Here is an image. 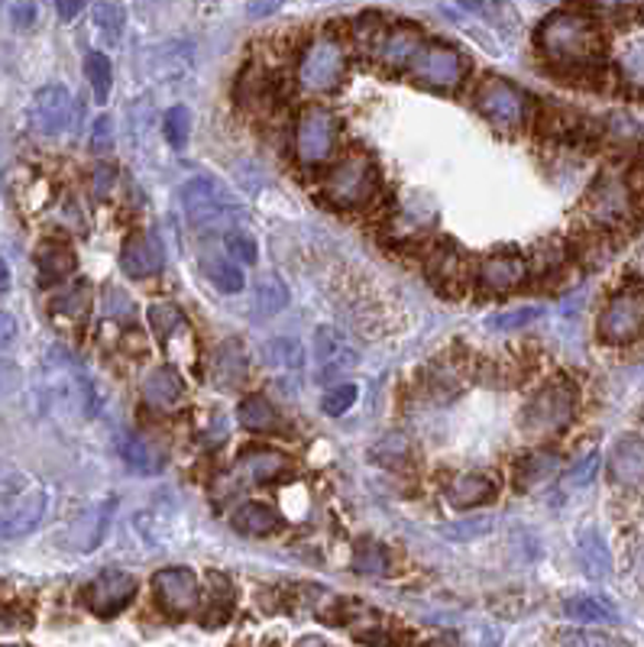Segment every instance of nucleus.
I'll list each match as a JSON object with an SVG mask.
<instances>
[{
    "label": "nucleus",
    "instance_id": "1",
    "mask_svg": "<svg viewBox=\"0 0 644 647\" xmlns=\"http://www.w3.org/2000/svg\"><path fill=\"white\" fill-rule=\"evenodd\" d=\"M538 50L545 52L554 65L564 68H593L602 58V30L590 13L560 7L547 13L535 33Z\"/></svg>",
    "mask_w": 644,
    "mask_h": 647
},
{
    "label": "nucleus",
    "instance_id": "2",
    "mask_svg": "<svg viewBox=\"0 0 644 647\" xmlns=\"http://www.w3.org/2000/svg\"><path fill=\"white\" fill-rule=\"evenodd\" d=\"M353 36H356V46L363 55L376 58L386 68H408L425 46L421 33L415 26L393 23L379 13H363L353 23Z\"/></svg>",
    "mask_w": 644,
    "mask_h": 647
},
{
    "label": "nucleus",
    "instance_id": "3",
    "mask_svg": "<svg viewBox=\"0 0 644 647\" xmlns=\"http://www.w3.org/2000/svg\"><path fill=\"white\" fill-rule=\"evenodd\" d=\"M344 72H347V50L334 33L314 36L298 55L296 75L304 91H314V95L334 91L344 82Z\"/></svg>",
    "mask_w": 644,
    "mask_h": 647
},
{
    "label": "nucleus",
    "instance_id": "4",
    "mask_svg": "<svg viewBox=\"0 0 644 647\" xmlns=\"http://www.w3.org/2000/svg\"><path fill=\"white\" fill-rule=\"evenodd\" d=\"M379 192V172L366 152L344 155L324 179V198L334 207H363Z\"/></svg>",
    "mask_w": 644,
    "mask_h": 647
},
{
    "label": "nucleus",
    "instance_id": "5",
    "mask_svg": "<svg viewBox=\"0 0 644 647\" xmlns=\"http://www.w3.org/2000/svg\"><path fill=\"white\" fill-rule=\"evenodd\" d=\"M577 414V389L570 382H547L545 389H538L528 405L522 408V428L532 438H550L560 434Z\"/></svg>",
    "mask_w": 644,
    "mask_h": 647
},
{
    "label": "nucleus",
    "instance_id": "6",
    "mask_svg": "<svg viewBox=\"0 0 644 647\" xmlns=\"http://www.w3.org/2000/svg\"><path fill=\"white\" fill-rule=\"evenodd\" d=\"M182 207L189 224L201 234L224 230L237 220V204L214 179H192L182 188Z\"/></svg>",
    "mask_w": 644,
    "mask_h": 647
},
{
    "label": "nucleus",
    "instance_id": "7",
    "mask_svg": "<svg viewBox=\"0 0 644 647\" xmlns=\"http://www.w3.org/2000/svg\"><path fill=\"white\" fill-rule=\"evenodd\" d=\"M334 150H337V117L321 104L304 107L296 120L298 162L304 169H318L334 155Z\"/></svg>",
    "mask_w": 644,
    "mask_h": 647
},
{
    "label": "nucleus",
    "instance_id": "8",
    "mask_svg": "<svg viewBox=\"0 0 644 647\" xmlns=\"http://www.w3.org/2000/svg\"><path fill=\"white\" fill-rule=\"evenodd\" d=\"M599 341L612 347H625L644 334V289H622L605 301L599 314Z\"/></svg>",
    "mask_w": 644,
    "mask_h": 647
},
{
    "label": "nucleus",
    "instance_id": "9",
    "mask_svg": "<svg viewBox=\"0 0 644 647\" xmlns=\"http://www.w3.org/2000/svg\"><path fill=\"white\" fill-rule=\"evenodd\" d=\"M476 110L493 123V127H502V130H518L525 120H528V110H532V100L528 95L518 88V85H512V82H505V78H498V75H490V78H483L480 82V88H476Z\"/></svg>",
    "mask_w": 644,
    "mask_h": 647
},
{
    "label": "nucleus",
    "instance_id": "10",
    "mask_svg": "<svg viewBox=\"0 0 644 647\" xmlns=\"http://www.w3.org/2000/svg\"><path fill=\"white\" fill-rule=\"evenodd\" d=\"M587 217L602 230H615L632 220L635 214V192L622 175H602L583 201Z\"/></svg>",
    "mask_w": 644,
    "mask_h": 647
},
{
    "label": "nucleus",
    "instance_id": "11",
    "mask_svg": "<svg viewBox=\"0 0 644 647\" xmlns=\"http://www.w3.org/2000/svg\"><path fill=\"white\" fill-rule=\"evenodd\" d=\"M408 68L421 85L438 88V91H457L470 75V62L463 58V52L444 43H425Z\"/></svg>",
    "mask_w": 644,
    "mask_h": 647
},
{
    "label": "nucleus",
    "instance_id": "12",
    "mask_svg": "<svg viewBox=\"0 0 644 647\" xmlns=\"http://www.w3.org/2000/svg\"><path fill=\"white\" fill-rule=\"evenodd\" d=\"M82 599L98 618H114L137 599V580L124 570H104L82 590Z\"/></svg>",
    "mask_w": 644,
    "mask_h": 647
},
{
    "label": "nucleus",
    "instance_id": "13",
    "mask_svg": "<svg viewBox=\"0 0 644 647\" xmlns=\"http://www.w3.org/2000/svg\"><path fill=\"white\" fill-rule=\"evenodd\" d=\"M152 593L169 615H189L198 605V576L185 567H165L152 576Z\"/></svg>",
    "mask_w": 644,
    "mask_h": 647
},
{
    "label": "nucleus",
    "instance_id": "14",
    "mask_svg": "<svg viewBox=\"0 0 644 647\" xmlns=\"http://www.w3.org/2000/svg\"><path fill=\"white\" fill-rule=\"evenodd\" d=\"M314 359L324 376H341L359 366V349L350 344L337 327H318L314 331Z\"/></svg>",
    "mask_w": 644,
    "mask_h": 647
},
{
    "label": "nucleus",
    "instance_id": "15",
    "mask_svg": "<svg viewBox=\"0 0 644 647\" xmlns=\"http://www.w3.org/2000/svg\"><path fill=\"white\" fill-rule=\"evenodd\" d=\"M72 107H75V104H72V95H68L62 85H46V88H40L36 98H33L30 123H33L40 133L55 137V133H62V130L68 127Z\"/></svg>",
    "mask_w": 644,
    "mask_h": 647
},
{
    "label": "nucleus",
    "instance_id": "16",
    "mask_svg": "<svg viewBox=\"0 0 644 647\" xmlns=\"http://www.w3.org/2000/svg\"><path fill=\"white\" fill-rule=\"evenodd\" d=\"M609 476L622 489H642L644 486V441L635 434L619 438L609 450Z\"/></svg>",
    "mask_w": 644,
    "mask_h": 647
},
{
    "label": "nucleus",
    "instance_id": "17",
    "mask_svg": "<svg viewBox=\"0 0 644 647\" xmlns=\"http://www.w3.org/2000/svg\"><path fill=\"white\" fill-rule=\"evenodd\" d=\"M162 244L155 234H130L124 240V249H120V269L130 276V279H152L162 272Z\"/></svg>",
    "mask_w": 644,
    "mask_h": 647
},
{
    "label": "nucleus",
    "instance_id": "18",
    "mask_svg": "<svg viewBox=\"0 0 644 647\" xmlns=\"http://www.w3.org/2000/svg\"><path fill=\"white\" fill-rule=\"evenodd\" d=\"M528 276V262L522 256H486L480 266H476V282L486 289V292H508L515 285H522Z\"/></svg>",
    "mask_w": 644,
    "mask_h": 647
},
{
    "label": "nucleus",
    "instance_id": "19",
    "mask_svg": "<svg viewBox=\"0 0 644 647\" xmlns=\"http://www.w3.org/2000/svg\"><path fill=\"white\" fill-rule=\"evenodd\" d=\"M110 508H114V502H100V505L85 508L65 535L68 548L78 550V553H92L98 548L104 535H107V525H110Z\"/></svg>",
    "mask_w": 644,
    "mask_h": 647
},
{
    "label": "nucleus",
    "instance_id": "20",
    "mask_svg": "<svg viewBox=\"0 0 644 647\" xmlns=\"http://www.w3.org/2000/svg\"><path fill=\"white\" fill-rule=\"evenodd\" d=\"M46 515V493L43 489H26L23 496L10 505V511L0 521V535L3 538H23L30 535Z\"/></svg>",
    "mask_w": 644,
    "mask_h": 647
},
{
    "label": "nucleus",
    "instance_id": "21",
    "mask_svg": "<svg viewBox=\"0 0 644 647\" xmlns=\"http://www.w3.org/2000/svg\"><path fill=\"white\" fill-rule=\"evenodd\" d=\"M247 349L240 347L237 341H224L211 353L207 373H211V382L217 389H234V386H240L247 379Z\"/></svg>",
    "mask_w": 644,
    "mask_h": 647
},
{
    "label": "nucleus",
    "instance_id": "22",
    "mask_svg": "<svg viewBox=\"0 0 644 647\" xmlns=\"http://www.w3.org/2000/svg\"><path fill=\"white\" fill-rule=\"evenodd\" d=\"M149 324H152V331H155V337H159V344H162L165 353H172V344H175V341L195 344V334H192L189 317H185L172 301H155V304H149Z\"/></svg>",
    "mask_w": 644,
    "mask_h": 647
},
{
    "label": "nucleus",
    "instance_id": "23",
    "mask_svg": "<svg viewBox=\"0 0 644 647\" xmlns=\"http://www.w3.org/2000/svg\"><path fill=\"white\" fill-rule=\"evenodd\" d=\"M496 498V479L483 476V473H463L457 479H450L447 486V502L453 508H476V505H486Z\"/></svg>",
    "mask_w": 644,
    "mask_h": 647
},
{
    "label": "nucleus",
    "instance_id": "24",
    "mask_svg": "<svg viewBox=\"0 0 644 647\" xmlns=\"http://www.w3.org/2000/svg\"><path fill=\"white\" fill-rule=\"evenodd\" d=\"M230 525L240 535H247V538H266V535H276L282 528V515L272 505H266V502H244L234 511Z\"/></svg>",
    "mask_w": 644,
    "mask_h": 647
},
{
    "label": "nucleus",
    "instance_id": "25",
    "mask_svg": "<svg viewBox=\"0 0 644 647\" xmlns=\"http://www.w3.org/2000/svg\"><path fill=\"white\" fill-rule=\"evenodd\" d=\"M185 396V379L172 366H159L143 379V399L152 408H172Z\"/></svg>",
    "mask_w": 644,
    "mask_h": 647
},
{
    "label": "nucleus",
    "instance_id": "26",
    "mask_svg": "<svg viewBox=\"0 0 644 647\" xmlns=\"http://www.w3.org/2000/svg\"><path fill=\"white\" fill-rule=\"evenodd\" d=\"M577 557H580V567L590 580H605L612 573V553H609V544L602 541V535L587 528L580 531L577 538Z\"/></svg>",
    "mask_w": 644,
    "mask_h": 647
},
{
    "label": "nucleus",
    "instance_id": "27",
    "mask_svg": "<svg viewBox=\"0 0 644 647\" xmlns=\"http://www.w3.org/2000/svg\"><path fill=\"white\" fill-rule=\"evenodd\" d=\"M240 463L247 466V473L256 483H276L279 476H286L289 470V456L276 447H249L244 450Z\"/></svg>",
    "mask_w": 644,
    "mask_h": 647
},
{
    "label": "nucleus",
    "instance_id": "28",
    "mask_svg": "<svg viewBox=\"0 0 644 647\" xmlns=\"http://www.w3.org/2000/svg\"><path fill=\"white\" fill-rule=\"evenodd\" d=\"M237 421L253 431V434H272V431H282V418L279 411L272 408V401L262 399V396H247V399L237 405Z\"/></svg>",
    "mask_w": 644,
    "mask_h": 647
},
{
    "label": "nucleus",
    "instance_id": "29",
    "mask_svg": "<svg viewBox=\"0 0 644 647\" xmlns=\"http://www.w3.org/2000/svg\"><path fill=\"white\" fill-rule=\"evenodd\" d=\"M564 615L587 625H612L619 622V608L602 596H573L564 602Z\"/></svg>",
    "mask_w": 644,
    "mask_h": 647
},
{
    "label": "nucleus",
    "instance_id": "30",
    "mask_svg": "<svg viewBox=\"0 0 644 647\" xmlns=\"http://www.w3.org/2000/svg\"><path fill=\"white\" fill-rule=\"evenodd\" d=\"M557 470H560V453H554V450H538V453H528V456L518 460L515 479H518L522 489H535V486L547 483Z\"/></svg>",
    "mask_w": 644,
    "mask_h": 647
},
{
    "label": "nucleus",
    "instance_id": "31",
    "mask_svg": "<svg viewBox=\"0 0 644 647\" xmlns=\"http://www.w3.org/2000/svg\"><path fill=\"white\" fill-rule=\"evenodd\" d=\"M120 453H124V463L133 473H140V476H155L165 466V453L159 447H152L147 438H124L120 441Z\"/></svg>",
    "mask_w": 644,
    "mask_h": 647
},
{
    "label": "nucleus",
    "instance_id": "32",
    "mask_svg": "<svg viewBox=\"0 0 644 647\" xmlns=\"http://www.w3.org/2000/svg\"><path fill=\"white\" fill-rule=\"evenodd\" d=\"M36 266H40V276H43L46 285L62 282V279H68L75 272V252L68 247H62V244H46L36 252Z\"/></svg>",
    "mask_w": 644,
    "mask_h": 647
},
{
    "label": "nucleus",
    "instance_id": "33",
    "mask_svg": "<svg viewBox=\"0 0 644 647\" xmlns=\"http://www.w3.org/2000/svg\"><path fill=\"white\" fill-rule=\"evenodd\" d=\"M204 276H207L211 285H214L217 292H224V295H237V292H244V285H247L244 269H240L234 259H227V256L207 259V262H204Z\"/></svg>",
    "mask_w": 644,
    "mask_h": 647
},
{
    "label": "nucleus",
    "instance_id": "34",
    "mask_svg": "<svg viewBox=\"0 0 644 647\" xmlns=\"http://www.w3.org/2000/svg\"><path fill=\"white\" fill-rule=\"evenodd\" d=\"M353 567L356 573H366V576H383L393 570V553L386 544L379 541H359L353 550Z\"/></svg>",
    "mask_w": 644,
    "mask_h": 647
},
{
    "label": "nucleus",
    "instance_id": "35",
    "mask_svg": "<svg viewBox=\"0 0 644 647\" xmlns=\"http://www.w3.org/2000/svg\"><path fill=\"white\" fill-rule=\"evenodd\" d=\"M619 75H622V82L632 91L644 95V40H635V43H629L622 50V55H619Z\"/></svg>",
    "mask_w": 644,
    "mask_h": 647
},
{
    "label": "nucleus",
    "instance_id": "36",
    "mask_svg": "<svg viewBox=\"0 0 644 647\" xmlns=\"http://www.w3.org/2000/svg\"><path fill=\"white\" fill-rule=\"evenodd\" d=\"M88 308H92V285H88L85 279L75 282V285H68V289H62V292L52 299V311L68 314V317H82Z\"/></svg>",
    "mask_w": 644,
    "mask_h": 647
},
{
    "label": "nucleus",
    "instance_id": "37",
    "mask_svg": "<svg viewBox=\"0 0 644 647\" xmlns=\"http://www.w3.org/2000/svg\"><path fill=\"white\" fill-rule=\"evenodd\" d=\"M85 75L95 88V100L98 104H107L110 98V85H114V68H110V58L104 52H92L85 58Z\"/></svg>",
    "mask_w": 644,
    "mask_h": 647
},
{
    "label": "nucleus",
    "instance_id": "38",
    "mask_svg": "<svg viewBox=\"0 0 644 647\" xmlns=\"http://www.w3.org/2000/svg\"><path fill=\"white\" fill-rule=\"evenodd\" d=\"M554 647H622V641H615L605 632H593V628H564L557 632Z\"/></svg>",
    "mask_w": 644,
    "mask_h": 647
},
{
    "label": "nucleus",
    "instance_id": "39",
    "mask_svg": "<svg viewBox=\"0 0 644 647\" xmlns=\"http://www.w3.org/2000/svg\"><path fill=\"white\" fill-rule=\"evenodd\" d=\"M237 100L240 104H266L269 100V75L266 72H259V68H247L244 75H240V82H237Z\"/></svg>",
    "mask_w": 644,
    "mask_h": 647
},
{
    "label": "nucleus",
    "instance_id": "40",
    "mask_svg": "<svg viewBox=\"0 0 644 647\" xmlns=\"http://www.w3.org/2000/svg\"><path fill=\"white\" fill-rule=\"evenodd\" d=\"M428 276L438 282V285H447V282H460L463 279V259L460 252H450V249H438L428 262Z\"/></svg>",
    "mask_w": 644,
    "mask_h": 647
},
{
    "label": "nucleus",
    "instance_id": "41",
    "mask_svg": "<svg viewBox=\"0 0 644 647\" xmlns=\"http://www.w3.org/2000/svg\"><path fill=\"white\" fill-rule=\"evenodd\" d=\"M286 301H289V292L282 289V282L279 279H262L259 285H256V304H259V311L262 314H276V311H282L286 308Z\"/></svg>",
    "mask_w": 644,
    "mask_h": 647
},
{
    "label": "nucleus",
    "instance_id": "42",
    "mask_svg": "<svg viewBox=\"0 0 644 647\" xmlns=\"http://www.w3.org/2000/svg\"><path fill=\"white\" fill-rule=\"evenodd\" d=\"M353 401H356V386H353V382H334V386L324 392L321 408H324V414L337 418V414H344V411L353 408Z\"/></svg>",
    "mask_w": 644,
    "mask_h": 647
},
{
    "label": "nucleus",
    "instance_id": "43",
    "mask_svg": "<svg viewBox=\"0 0 644 647\" xmlns=\"http://www.w3.org/2000/svg\"><path fill=\"white\" fill-rule=\"evenodd\" d=\"M95 20H98V30L117 43L120 33H124V7L120 3H95Z\"/></svg>",
    "mask_w": 644,
    "mask_h": 647
},
{
    "label": "nucleus",
    "instance_id": "44",
    "mask_svg": "<svg viewBox=\"0 0 644 647\" xmlns=\"http://www.w3.org/2000/svg\"><path fill=\"white\" fill-rule=\"evenodd\" d=\"M165 127V140L175 147V150H182L185 143H189V123H192V117H189V110L185 107H172L169 114H165V120H162Z\"/></svg>",
    "mask_w": 644,
    "mask_h": 647
},
{
    "label": "nucleus",
    "instance_id": "45",
    "mask_svg": "<svg viewBox=\"0 0 644 647\" xmlns=\"http://www.w3.org/2000/svg\"><path fill=\"white\" fill-rule=\"evenodd\" d=\"M538 314H541V308H515V311H505V314H493L486 324L496 327V331H515V327L532 324Z\"/></svg>",
    "mask_w": 644,
    "mask_h": 647
},
{
    "label": "nucleus",
    "instance_id": "46",
    "mask_svg": "<svg viewBox=\"0 0 644 647\" xmlns=\"http://www.w3.org/2000/svg\"><path fill=\"white\" fill-rule=\"evenodd\" d=\"M490 528H493V521L480 518V521H460V525H447V528H441V535L453 538V541H476V538L490 535Z\"/></svg>",
    "mask_w": 644,
    "mask_h": 647
},
{
    "label": "nucleus",
    "instance_id": "47",
    "mask_svg": "<svg viewBox=\"0 0 644 647\" xmlns=\"http://www.w3.org/2000/svg\"><path fill=\"white\" fill-rule=\"evenodd\" d=\"M266 356H269V363H279V366H292V369L301 366V347H298V341H276V344L266 347Z\"/></svg>",
    "mask_w": 644,
    "mask_h": 647
},
{
    "label": "nucleus",
    "instance_id": "48",
    "mask_svg": "<svg viewBox=\"0 0 644 647\" xmlns=\"http://www.w3.org/2000/svg\"><path fill=\"white\" fill-rule=\"evenodd\" d=\"M224 247H227L230 256H237V259H240V262H247V266L249 262H256V256H259V252H256V244L249 240L247 234H227Z\"/></svg>",
    "mask_w": 644,
    "mask_h": 647
},
{
    "label": "nucleus",
    "instance_id": "49",
    "mask_svg": "<svg viewBox=\"0 0 644 647\" xmlns=\"http://www.w3.org/2000/svg\"><path fill=\"white\" fill-rule=\"evenodd\" d=\"M23 382V373L13 359H0V399H7L10 392H17V386Z\"/></svg>",
    "mask_w": 644,
    "mask_h": 647
},
{
    "label": "nucleus",
    "instance_id": "50",
    "mask_svg": "<svg viewBox=\"0 0 644 647\" xmlns=\"http://www.w3.org/2000/svg\"><path fill=\"white\" fill-rule=\"evenodd\" d=\"M595 470H599V453H587L577 466H573V473H570V486H587L590 479L595 476Z\"/></svg>",
    "mask_w": 644,
    "mask_h": 647
},
{
    "label": "nucleus",
    "instance_id": "51",
    "mask_svg": "<svg viewBox=\"0 0 644 647\" xmlns=\"http://www.w3.org/2000/svg\"><path fill=\"white\" fill-rule=\"evenodd\" d=\"M114 147V123H110V117H98L95 120V137H92V150L107 152Z\"/></svg>",
    "mask_w": 644,
    "mask_h": 647
},
{
    "label": "nucleus",
    "instance_id": "52",
    "mask_svg": "<svg viewBox=\"0 0 644 647\" xmlns=\"http://www.w3.org/2000/svg\"><path fill=\"white\" fill-rule=\"evenodd\" d=\"M114 169L110 165H98L95 169V175H92V192H95V198L104 201L110 192H114Z\"/></svg>",
    "mask_w": 644,
    "mask_h": 647
},
{
    "label": "nucleus",
    "instance_id": "53",
    "mask_svg": "<svg viewBox=\"0 0 644 647\" xmlns=\"http://www.w3.org/2000/svg\"><path fill=\"white\" fill-rule=\"evenodd\" d=\"M10 17H13V26L17 30H26L36 20V3H13L10 7Z\"/></svg>",
    "mask_w": 644,
    "mask_h": 647
},
{
    "label": "nucleus",
    "instance_id": "54",
    "mask_svg": "<svg viewBox=\"0 0 644 647\" xmlns=\"http://www.w3.org/2000/svg\"><path fill=\"white\" fill-rule=\"evenodd\" d=\"M13 341H17V321L13 314L0 311V349H7Z\"/></svg>",
    "mask_w": 644,
    "mask_h": 647
},
{
    "label": "nucleus",
    "instance_id": "55",
    "mask_svg": "<svg viewBox=\"0 0 644 647\" xmlns=\"http://www.w3.org/2000/svg\"><path fill=\"white\" fill-rule=\"evenodd\" d=\"M85 3H55V13L62 17V23H72L75 17H82Z\"/></svg>",
    "mask_w": 644,
    "mask_h": 647
},
{
    "label": "nucleus",
    "instance_id": "56",
    "mask_svg": "<svg viewBox=\"0 0 644 647\" xmlns=\"http://www.w3.org/2000/svg\"><path fill=\"white\" fill-rule=\"evenodd\" d=\"M632 573L644 583V541L635 548V553H632Z\"/></svg>",
    "mask_w": 644,
    "mask_h": 647
},
{
    "label": "nucleus",
    "instance_id": "57",
    "mask_svg": "<svg viewBox=\"0 0 644 647\" xmlns=\"http://www.w3.org/2000/svg\"><path fill=\"white\" fill-rule=\"evenodd\" d=\"M276 10H279V3H249L253 17H266V13H276Z\"/></svg>",
    "mask_w": 644,
    "mask_h": 647
},
{
    "label": "nucleus",
    "instance_id": "58",
    "mask_svg": "<svg viewBox=\"0 0 644 647\" xmlns=\"http://www.w3.org/2000/svg\"><path fill=\"white\" fill-rule=\"evenodd\" d=\"M7 289H10V269H7V262L0 259V299L7 295Z\"/></svg>",
    "mask_w": 644,
    "mask_h": 647
},
{
    "label": "nucleus",
    "instance_id": "59",
    "mask_svg": "<svg viewBox=\"0 0 644 647\" xmlns=\"http://www.w3.org/2000/svg\"><path fill=\"white\" fill-rule=\"evenodd\" d=\"M632 269H635V276L644 282V247L638 249V256H635V266H632Z\"/></svg>",
    "mask_w": 644,
    "mask_h": 647
},
{
    "label": "nucleus",
    "instance_id": "60",
    "mask_svg": "<svg viewBox=\"0 0 644 647\" xmlns=\"http://www.w3.org/2000/svg\"><path fill=\"white\" fill-rule=\"evenodd\" d=\"M296 647H331L328 641H321V638H301Z\"/></svg>",
    "mask_w": 644,
    "mask_h": 647
},
{
    "label": "nucleus",
    "instance_id": "61",
    "mask_svg": "<svg viewBox=\"0 0 644 647\" xmlns=\"http://www.w3.org/2000/svg\"><path fill=\"white\" fill-rule=\"evenodd\" d=\"M3 647H23V645H3Z\"/></svg>",
    "mask_w": 644,
    "mask_h": 647
}]
</instances>
